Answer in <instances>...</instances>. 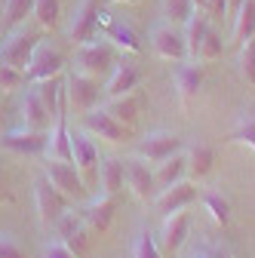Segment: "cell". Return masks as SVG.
Segmentation results:
<instances>
[{
	"label": "cell",
	"instance_id": "1",
	"mask_svg": "<svg viewBox=\"0 0 255 258\" xmlns=\"http://www.w3.org/2000/svg\"><path fill=\"white\" fill-rule=\"evenodd\" d=\"M114 46L108 40H86V43H77L74 49V71L83 74V77H92V80H108V74L114 71Z\"/></svg>",
	"mask_w": 255,
	"mask_h": 258
},
{
	"label": "cell",
	"instance_id": "2",
	"mask_svg": "<svg viewBox=\"0 0 255 258\" xmlns=\"http://www.w3.org/2000/svg\"><path fill=\"white\" fill-rule=\"evenodd\" d=\"M102 92H105V86L92 77H83L77 71H71L65 77V99H68V111H74V114H86L92 108H99Z\"/></svg>",
	"mask_w": 255,
	"mask_h": 258
},
{
	"label": "cell",
	"instance_id": "3",
	"mask_svg": "<svg viewBox=\"0 0 255 258\" xmlns=\"http://www.w3.org/2000/svg\"><path fill=\"white\" fill-rule=\"evenodd\" d=\"M34 206H37V221L43 228H52L68 212V197L58 187H52L46 175H40V178H34Z\"/></svg>",
	"mask_w": 255,
	"mask_h": 258
},
{
	"label": "cell",
	"instance_id": "4",
	"mask_svg": "<svg viewBox=\"0 0 255 258\" xmlns=\"http://www.w3.org/2000/svg\"><path fill=\"white\" fill-rule=\"evenodd\" d=\"M148 43H151V52L157 58H163V61H184L187 58V46H184L181 28H175L169 22L154 25L151 34H148Z\"/></svg>",
	"mask_w": 255,
	"mask_h": 258
},
{
	"label": "cell",
	"instance_id": "5",
	"mask_svg": "<svg viewBox=\"0 0 255 258\" xmlns=\"http://www.w3.org/2000/svg\"><path fill=\"white\" fill-rule=\"evenodd\" d=\"M43 175L49 178L52 187H58L61 194H65L71 203L86 200V190L89 187L83 184V178H80V172L74 166V160H46V172Z\"/></svg>",
	"mask_w": 255,
	"mask_h": 258
},
{
	"label": "cell",
	"instance_id": "6",
	"mask_svg": "<svg viewBox=\"0 0 255 258\" xmlns=\"http://www.w3.org/2000/svg\"><path fill=\"white\" fill-rule=\"evenodd\" d=\"M71 160H74V166H77V172H80V178H83V184L86 187H92V184H99V148H95V142H92V136L89 133H71Z\"/></svg>",
	"mask_w": 255,
	"mask_h": 258
},
{
	"label": "cell",
	"instance_id": "7",
	"mask_svg": "<svg viewBox=\"0 0 255 258\" xmlns=\"http://www.w3.org/2000/svg\"><path fill=\"white\" fill-rule=\"evenodd\" d=\"M83 133H89L92 139H102L108 145H123L126 139H130L133 129L123 126L120 120H114L105 108H92L83 114Z\"/></svg>",
	"mask_w": 255,
	"mask_h": 258
},
{
	"label": "cell",
	"instance_id": "8",
	"mask_svg": "<svg viewBox=\"0 0 255 258\" xmlns=\"http://www.w3.org/2000/svg\"><path fill=\"white\" fill-rule=\"evenodd\" d=\"M61 68H65V55H61L55 46H49L46 40H40L31 52V61H28V71L25 77L31 83H40V80H49V77H58Z\"/></svg>",
	"mask_w": 255,
	"mask_h": 258
},
{
	"label": "cell",
	"instance_id": "9",
	"mask_svg": "<svg viewBox=\"0 0 255 258\" xmlns=\"http://www.w3.org/2000/svg\"><path fill=\"white\" fill-rule=\"evenodd\" d=\"M52 228H55L58 240L65 243L77 258L86 255V249H89V228H86V221L80 218V212H65Z\"/></svg>",
	"mask_w": 255,
	"mask_h": 258
},
{
	"label": "cell",
	"instance_id": "10",
	"mask_svg": "<svg viewBox=\"0 0 255 258\" xmlns=\"http://www.w3.org/2000/svg\"><path fill=\"white\" fill-rule=\"evenodd\" d=\"M181 148H184L181 136H175V133H166V129H157V133H148V136L142 139V145H139V157L157 166L160 160H166V157L178 154Z\"/></svg>",
	"mask_w": 255,
	"mask_h": 258
},
{
	"label": "cell",
	"instance_id": "11",
	"mask_svg": "<svg viewBox=\"0 0 255 258\" xmlns=\"http://www.w3.org/2000/svg\"><path fill=\"white\" fill-rule=\"evenodd\" d=\"M194 200H197V184L181 178V181H175V184H169V187H163V190H157L151 203H154V209L160 212V215H169V212L187 209Z\"/></svg>",
	"mask_w": 255,
	"mask_h": 258
},
{
	"label": "cell",
	"instance_id": "12",
	"mask_svg": "<svg viewBox=\"0 0 255 258\" xmlns=\"http://www.w3.org/2000/svg\"><path fill=\"white\" fill-rule=\"evenodd\" d=\"M95 31H99V0H80V7L68 22V40L74 46L86 43L95 37Z\"/></svg>",
	"mask_w": 255,
	"mask_h": 258
},
{
	"label": "cell",
	"instance_id": "13",
	"mask_svg": "<svg viewBox=\"0 0 255 258\" xmlns=\"http://www.w3.org/2000/svg\"><path fill=\"white\" fill-rule=\"evenodd\" d=\"M126 187H130V194L142 203L154 200L157 184H154V169L148 166V160H142V157L126 160Z\"/></svg>",
	"mask_w": 255,
	"mask_h": 258
},
{
	"label": "cell",
	"instance_id": "14",
	"mask_svg": "<svg viewBox=\"0 0 255 258\" xmlns=\"http://www.w3.org/2000/svg\"><path fill=\"white\" fill-rule=\"evenodd\" d=\"M187 231H190V212L187 209H178V212H169L163 215V228H160V249L166 255H175L184 240H187Z\"/></svg>",
	"mask_w": 255,
	"mask_h": 258
},
{
	"label": "cell",
	"instance_id": "15",
	"mask_svg": "<svg viewBox=\"0 0 255 258\" xmlns=\"http://www.w3.org/2000/svg\"><path fill=\"white\" fill-rule=\"evenodd\" d=\"M37 43H40V37L34 34V31H16V34L4 43V49H0V61L13 64V68H19V71H28L31 52H34Z\"/></svg>",
	"mask_w": 255,
	"mask_h": 258
},
{
	"label": "cell",
	"instance_id": "16",
	"mask_svg": "<svg viewBox=\"0 0 255 258\" xmlns=\"http://www.w3.org/2000/svg\"><path fill=\"white\" fill-rule=\"evenodd\" d=\"M37 92V99H40V105L46 108V114L52 117V120H61L65 117V111H68V99H65V77H49V80H40V83H34L31 86Z\"/></svg>",
	"mask_w": 255,
	"mask_h": 258
},
{
	"label": "cell",
	"instance_id": "17",
	"mask_svg": "<svg viewBox=\"0 0 255 258\" xmlns=\"http://www.w3.org/2000/svg\"><path fill=\"white\" fill-rule=\"evenodd\" d=\"M172 83H175V92H178V102L190 105V99H197V92L203 86V64L197 58L178 61V68L172 74Z\"/></svg>",
	"mask_w": 255,
	"mask_h": 258
},
{
	"label": "cell",
	"instance_id": "18",
	"mask_svg": "<svg viewBox=\"0 0 255 258\" xmlns=\"http://www.w3.org/2000/svg\"><path fill=\"white\" fill-rule=\"evenodd\" d=\"M46 139H49V129H13L0 139L7 151L13 154H43L46 151Z\"/></svg>",
	"mask_w": 255,
	"mask_h": 258
},
{
	"label": "cell",
	"instance_id": "19",
	"mask_svg": "<svg viewBox=\"0 0 255 258\" xmlns=\"http://www.w3.org/2000/svg\"><path fill=\"white\" fill-rule=\"evenodd\" d=\"M114 212H117L114 197H105V194H102L99 200H89V203L80 209V218L86 221L89 234H105V231L111 228V221H114Z\"/></svg>",
	"mask_w": 255,
	"mask_h": 258
},
{
	"label": "cell",
	"instance_id": "20",
	"mask_svg": "<svg viewBox=\"0 0 255 258\" xmlns=\"http://www.w3.org/2000/svg\"><path fill=\"white\" fill-rule=\"evenodd\" d=\"M139 83H142V71L136 68L133 61H120V64H114V71L105 80V95H108V99H114V95L136 92Z\"/></svg>",
	"mask_w": 255,
	"mask_h": 258
},
{
	"label": "cell",
	"instance_id": "21",
	"mask_svg": "<svg viewBox=\"0 0 255 258\" xmlns=\"http://www.w3.org/2000/svg\"><path fill=\"white\" fill-rule=\"evenodd\" d=\"M99 184H102L105 197H117L126 184V160H117V157L102 160L99 163Z\"/></svg>",
	"mask_w": 255,
	"mask_h": 258
},
{
	"label": "cell",
	"instance_id": "22",
	"mask_svg": "<svg viewBox=\"0 0 255 258\" xmlns=\"http://www.w3.org/2000/svg\"><path fill=\"white\" fill-rule=\"evenodd\" d=\"M108 43L114 49L126 52V55H139L142 52V37L130 22H111L108 25Z\"/></svg>",
	"mask_w": 255,
	"mask_h": 258
},
{
	"label": "cell",
	"instance_id": "23",
	"mask_svg": "<svg viewBox=\"0 0 255 258\" xmlns=\"http://www.w3.org/2000/svg\"><path fill=\"white\" fill-rule=\"evenodd\" d=\"M184 172H187L184 151H178V154H172V157L160 160V163L154 166V184H157V190H163V187H169V184L181 181V178H184Z\"/></svg>",
	"mask_w": 255,
	"mask_h": 258
},
{
	"label": "cell",
	"instance_id": "24",
	"mask_svg": "<svg viewBox=\"0 0 255 258\" xmlns=\"http://www.w3.org/2000/svg\"><path fill=\"white\" fill-rule=\"evenodd\" d=\"M105 111H108L114 120H120L123 126H130V129H133V126L139 123L142 102H139V95H136V92H126V95H114V99H108Z\"/></svg>",
	"mask_w": 255,
	"mask_h": 258
},
{
	"label": "cell",
	"instance_id": "25",
	"mask_svg": "<svg viewBox=\"0 0 255 258\" xmlns=\"http://www.w3.org/2000/svg\"><path fill=\"white\" fill-rule=\"evenodd\" d=\"M212 28V19L203 13V10H194V16H190L184 25H181V34H184V46H187V55L197 58V49L206 37V31Z\"/></svg>",
	"mask_w": 255,
	"mask_h": 258
},
{
	"label": "cell",
	"instance_id": "26",
	"mask_svg": "<svg viewBox=\"0 0 255 258\" xmlns=\"http://www.w3.org/2000/svg\"><path fill=\"white\" fill-rule=\"evenodd\" d=\"M46 160H71V129L65 123V117L55 120L52 129H49V139H46Z\"/></svg>",
	"mask_w": 255,
	"mask_h": 258
},
{
	"label": "cell",
	"instance_id": "27",
	"mask_svg": "<svg viewBox=\"0 0 255 258\" xmlns=\"http://www.w3.org/2000/svg\"><path fill=\"white\" fill-rule=\"evenodd\" d=\"M255 34V0H240L237 13L231 16V40L240 46Z\"/></svg>",
	"mask_w": 255,
	"mask_h": 258
},
{
	"label": "cell",
	"instance_id": "28",
	"mask_svg": "<svg viewBox=\"0 0 255 258\" xmlns=\"http://www.w3.org/2000/svg\"><path fill=\"white\" fill-rule=\"evenodd\" d=\"M19 111H22V126H25V129H49V123H55V120L46 114V108L40 105V99H37L34 89L25 92Z\"/></svg>",
	"mask_w": 255,
	"mask_h": 258
},
{
	"label": "cell",
	"instance_id": "29",
	"mask_svg": "<svg viewBox=\"0 0 255 258\" xmlns=\"http://www.w3.org/2000/svg\"><path fill=\"white\" fill-rule=\"evenodd\" d=\"M184 160H187V175L197 181V178H206V175L212 172L215 151H212L209 145H194V148L184 154Z\"/></svg>",
	"mask_w": 255,
	"mask_h": 258
},
{
	"label": "cell",
	"instance_id": "30",
	"mask_svg": "<svg viewBox=\"0 0 255 258\" xmlns=\"http://www.w3.org/2000/svg\"><path fill=\"white\" fill-rule=\"evenodd\" d=\"M203 209L209 212V218L218 224V228H228L231 224V203H228V197H221L218 190L203 194Z\"/></svg>",
	"mask_w": 255,
	"mask_h": 258
},
{
	"label": "cell",
	"instance_id": "31",
	"mask_svg": "<svg viewBox=\"0 0 255 258\" xmlns=\"http://www.w3.org/2000/svg\"><path fill=\"white\" fill-rule=\"evenodd\" d=\"M34 22L46 31H52L61 22V0H34V10H31Z\"/></svg>",
	"mask_w": 255,
	"mask_h": 258
},
{
	"label": "cell",
	"instance_id": "32",
	"mask_svg": "<svg viewBox=\"0 0 255 258\" xmlns=\"http://www.w3.org/2000/svg\"><path fill=\"white\" fill-rule=\"evenodd\" d=\"M160 13H163V22L181 28L190 16H194V0H163Z\"/></svg>",
	"mask_w": 255,
	"mask_h": 258
},
{
	"label": "cell",
	"instance_id": "33",
	"mask_svg": "<svg viewBox=\"0 0 255 258\" xmlns=\"http://www.w3.org/2000/svg\"><path fill=\"white\" fill-rule=\"evenodd\" d=\"M237 71L243 77L246 86H255V34L249 40L240 43V55H237Z\"/></svg>",
	"mask_w": 255,
	"mask_h": 258
},
{
	"label": "cell",
	"instance_id": "34",
	"mask_svg": "<svg viewBox=\"0 0 255 258\" xmlns=\"http://www.w3.org/2000/svg\"><path fill=\"white\" fill-rule=\"evenodd\" d=\"M221 52H225V40H221V34H218L215 28H209L206 37H203V43H200V49H197V61L200 64H209V61L221 58Z\"/></svg>",
	"mask_w": 255,
	"mask_h": 258
},
{
	"label": "cell",
	"instance_id": "35",
	"mask_svg": "<svg viewBox=\"0 0 255 258\" xmlns=\"http://www.w3.org/2000/svg\"><path fill=\"white\" fill-rule=\"evenodd\" d=\"M133 258H163V249L160 243L154 240L151 231H139L136 240H133Z\"/></svg>",
	"mask_w": 255,
	"mask_h": 258
},
{
	"label": "cell",
	"instance_id": "36",
	"mask_svg": "<svg viewBox=\"0 0 255 258\" xmlns=\"http://www.w3.org/2000/svg\"><path fill=\"white\" fill-rule=\"evenodd\" d=\"M31 10H34V0H4V16L10 25H22Z\"/></svg>",
	"mask_w": 255,
	"mask_h": 258
},
{
	"label": "cell",
	"instance_id": "37",
	"mask_svg": "<svg viewBox=\"0 0 255 258\" xmlns=\"http://www.w3.org/2000/svg\"><path fill=\"white\" fill-rule=\"evenodd\" d=\"M25 80H28L25 71L13 68V64H7V61H0V92H13V89H19Z\"/></svg>",
	"mask_w": 255,
	"mask_h": 258
},
{
	"label": "cell",
	"instance_id": "38",
	"mask_svg": "<svg viewBox=\"0 0 255 258\" xmlns=\"http://www.w3.org/2000/svg\"><path fill=\"white\" fill-rule=\"evenodd\" d=\"M231 142H237V145H246V148H252V151H255V117H243V120L234 126Z\"/></svg>",
	"mask_w": 255,
	"mask_h": 258
},
{
	"label": "cell",
	"instance_id": "39",
	"mask_svg": "<svg viewBox=\"0 0 255 258\" xmlns=\"http://www.w3.org/2000/svg\"><path fill=\"white\" fill-rule=\"evenodd\" d=\"M190 258H234V255H231L228 249L215 246V243H206V246H200V249L190 252Z\"/></svg>",
	"mask_w": 255,
	"mask_h": 258
},
{
	"label": "cell",
	"instance_id": "40",
	"mask_svg": "<svg viewBox=\"0 0 255 258\" xmlns=\"http://www.w3.org/2000/svg\"><path fill=\"white\" fill-rule=\"evenodd\" d=\"M0 258H25V252H22V246L13 237L0 234Z\"/></svg>",
	"mask_w": 255,
	"mask_h": 258
},
{
	"label": "cell",
	"instance_id": "41",
	"mask_svg": "<svg viewBox=\"0 0 255 258\" xmlns=\"http://www.w3.org/2000/svg\"><path fill=\"white\" fill-rule=\"evenodd\" d=\"M43 258H77V255L65 243H61V240H52V243L43 246Z\"/></svg>",
	"mask_w": 255,
	"mask_h": 258
},
{
	"label": "cell",
	"instance_id": "42",
	"mask_svg": "<svg viewBox=\"0 0 255 258\" xmlns=\"http://www.w3.org/2000/svg\"><path fill=\"white\" fill-rule=\"evenodd\" d=\"M206 16H209L212 22H218V19H228V0H209Z\"/></svg>",
	"mask_w": 255,
	"mask_h": 258
},
{
	"label": "cell",
	"instance_id": "43",
	"mask_svg": "<svg viewBox=\"0 0 255 258\" xmlns=\"http://www.w3.org/2000/svg\"><path fill=\"white\" fill-rule=\"evenodd\" d=\"M237 7H240V0H228V19L237 13Z\"/></svg>",
	"mask_w": 255,
	"mask_h": 258
},
{
	"label": "cell",
	"instance_id": "44",
	"mask_svg": "<svg viewBox=\"0 0 255 258\" xmlns=\"http://www.w3.org/2000/svg\"><path fill=\"white\" fill-rule=\"evenodd\" d=\"M206 7H209V0H194V10H203L206 13Z\"/></svg>",
	"mask_w": 255,
	"mask_h": 258
},
{
	"label": "cell",
	"instance_id": "45",
	"mask_svg": "<svg viewBox=\"0 0 255 258\" xmlns=\"http://www.w3.org/2000/svg\"><path fill=\"white\" fill-rule=\"evenodd\" d=\"M108 4H139V0H108Z\"/></svg>",
	"mask_w": 255,
	"mask_h": 258
},
{
	"label": "cell",
	"instance_id": "46",
	"mask_svg": "<svg viewBox=\"0 0 255 258\" xmlns=\"http://www.w3.org/2000/svg\"><path fill=\"white\" fill-rule=\"evenodd\" d=\"M0 187H4V181H0Z\"/></svg>",
	"mask_w": 255,
	"mask_h": 258
}]
</instances>
